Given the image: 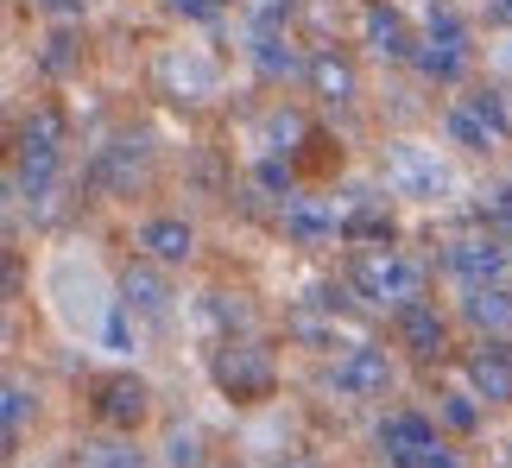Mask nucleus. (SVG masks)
<instances>
[{
	"label": "nucleus",
	"instance_id": "nucleus-1",
	"mask_svg": "<svg viewBox=\"0 0 512 468\" xmlns=\"http://www.w3.org/2000/svg\"><path fill=\"white\" fill-rule=\"evenodd\" d=\"M45 304L57 310V323H64L70 336H102V323H108L102 279H95V266L76 247H64V253L45 260Z\"/></svg>",
	"mask_w": 512,
	"mask_h": 468
},
{
	"label": "nucleus",
	"instance_id": "nucleus-2",
	"mask_svg": "<svg viewBox=\"0 0 512 468\" xmlns=\"http://www.w3.org/2000/svg\"><path fill=\"white\" fill-rule=\"evenodd\" d=\"M354 279H361V291L380 298V304H411L418 285H424V272L411 260H399V253H367V260L354 266Z\"/></svg>",
	"mask_w": 512,
	"mask_h": 468
},
{
	"label": "nucleus",
	"instance_id": "nucleus-3",
	"mask_svg": "<svg viewBox=\"0 0 512 468\" xmlns=\"http://www.w3.org/2000/svg\"><path fill=\"white\" fill-rule=\"evenodd\" d=\"M392 184H399V197H437V190H449V165L430 159L424 146H392Z\"/></svg>",
	"mask_w": 512,
	"mask_h": 468
},
{
	"label": "nucleus",
	"instance_id": "nucleus-4",
	"mask_svg": "<svg viewBox=\"0 0 512 468\" xmlns=\"http://www.w3.org/2000/svg\"><path fill=\"white\" fill-rule=\"evenodd\" d=\"M215 380L228 386V393H266L272 386V367L260 348H228L222 361H215Z\"/></svg>",
	"mask_w": 512,
	"mask_h": 468
},
{
	"label": "nucleus",
	"instance_id": "nucleus-5",
	"mask_svg": "<svg viewBox=\"0 0 512 468\" xmlns=\"http://www.w3.org/2000/svg\"><path fill=\"white\" fill-rule=\"evenodd\" d=\"M336 386L342 393H380L386 386V355L380 348H348V361L336 367Z\"/></svg>",
	"mask_w": 512,
	"mask_h": 468
},
{
	"label": "nucleus",
	"instance_id": "nucleus-6",
	"mask_svg": "<svg viewBox=\"0 0 512 468\" xmlns=\"http://www.w3.org/2000/svg\"><path fill=\"white\" fill-rule=\"evenodd\" d=\"M165 76H171V89H184V95H215V64L203 51H171Z\"/></svg>",
	"mask_w": 512,
	"mask_h": 468
},
{
	"label": "nucleus",
	"instance_id": "nucleus-7",
	"mask_svg": "<svg viewBox=\"0 0 512 468\" xmlns=\"http://www.w3.org/2000/svg\"><path fill=\"white\" fill-rule=\"evenodd\" d=\"M468 374H475L481 399H512V348H481Z\"/></svg>",
	"mask_w": 512,
	"mask_h": 468
},
{
	"label": "nucleus",
	"instance_id": "nucleus-8",
	"mask_svg": "<svg viewBox=\"0 0 512 468\" xmlns=\"http://www.w3.org/2000/svg\"><path fill=\"white\" fill-rule=\"evenodd\" d=\"M449 266H456L462 279L481 291V285H487V279H494V272L506 266V253H500V247H487V241H462L456 253H449Z\"/></svg>",
	"mask_w": 512,
	"mask_h": 468
},
{
	"label": "nucleus",
	"instance_id": "nucleus-9",
	"mask_svg": "<svg viewBox=\"0 0 512 468\" xmlns=\"http://www.w3.org/2000/svg\"><path fill=\"white\" fill-rule=\"evenodd\" d=\"M399 329H405V342L418 348V355H437L443 348V323H437V310H424V304H405Z\"/></svg>",
	"mask_w": 512,
	"mask_h": 468
},
{
	"label": "nucleus",
	"instance_id": "nucleus-10",
	"mask_svg": "<svg viewBox=\"0 0 512 468\" xmlns=\"http://www.w3.org/2000/svg\"><path fill=\"white\" fill-rule=\"evenodd\" d=\"M140 241L159 253V260H184V253H190V228H184V222H171V216H159V222H146V228H140Z\"/></svg>",
	"mask_w": 512,
	"mask_h": 468
},
{
	"label": "nucleus",
	"instance_id": "nucleus-11",
	"mask_svg": "<svg viewBox=\"0 0 512 468\" xmlns=\"http://www.w3.org/2000/svg\"><path fill=\"white\" fill-rule=\"evenodd\" d=\"M468 317L475 323H487V329H512V291H475V298H468Z\"/></svg>",
	"mask_w": 512,
	"mask_h": 468
},
{
	"label": "nucleus",
	"instance_id": "nucleus-12",
	"mask_svg": "<svg viewBox=\"0 0 512 468\" xmlns=\"http://www.w3.org/2000/svg\"><path fill=\"white\" fill-rule=\"evenodd\" d=\"M127 310H140V317H165V285L152 279V272H127Z\"/></svg>",
	"mask_w": 512,
	"mask_h": 468
},
{
	"label": "nucleus",
	"instance_id": "nucleus-13",
	"mask_svg": "<svg viewBox=\"0 0 512 468\" xmlns=\"http://www.w3.org/2000/svg\"><path fill=\"white\" fill-rule=\"evenodd\" d=\"M102 412L127 424V418H140V412H146V393H140V386H133V380H114L108 393H102Z\"/></svg>",
	"mask_w": 512,
	"mask_h": 468
},
{
	"label": "nucleus",
	"instance_id": "nucleus-14",
	"mask_svg": "<svg viewBox=\"0 0 512 468\" xmlns=\"http://www.w3.org/2000/svg\"><path fill=\"white\" fill-rule=\"evenodd\" d=\"M285 228L298 234V241H323V234H336V216H323V209H310V203H298L285 216Z\"/></svg>",
	"mask_w": 512,
	"mask_h": 468
},
{
	"label": "nucleus",
	"instance_id": "nucleus-15",
	"mask_svg": "<svg viewBox=\"0 0 512 468\" xmlns=\"http://www.w3.org/2000/svg\"><path fill=\"white\" fill-rule=\"evenodd\" d=\"M317 89L342 102V95H354V70H348V64H336V57H317Z\"/></svg>",
	"mask_w": 512,
	"mask_h": 468
},
{
	"label": "nucleus",
	"instance_id": "nucleus-16",
	"mask_svg": "<svg viewBox=\"0 0 512 468\" xmlns=\"http://www.w3.org/2000/svg\"><path fill=\"white\" fill-rule=\"evenodd\" d=\"M367 38L380 51H405V26H399V13H373L367 19Z\"/></svg>",
	"mask_w": 512,
	"mask_h": 468
},
{
	"label": "nucleus",
	"instance_id": "nucleus-17",
	"mask_svg": "<svg viewBox=\"0 0 512 468\" xmlns=\"http://www.w3.org/2000/svg\"><path fill=\"white\" fill-rule=\"evenodd\" d=\"M89 468H140V456L133 450H121V443H89V456H83Z\"/></svg>",
	"mask_w": 512,
	"mask_h": 468
},
{
	"label": "nucleus",
	"instance_id": "nucleus-18",
	"mask_svg": "<svg viewBox=\"0 0 512 468\" xmlns=\"http://www.w3.org/2000/svg\"><path fill=\"white\" fill-rule=\"evenodd\" d=\"M449 133H456V140H462V146H487V121H481V114H475V108H462V114H456V121H449Z\"/></svg>",
	"mask_w": 512,
	"mask_h": 468
},
{
	"label": "nucleus",
	"instance_id": "nucleus-19",
	"mask_svg": "<svg viewBox=\"0 0 512 468\" xmlns=\"http://www.w3.org/2000/svg\"><path fill=\"white\" fill-rule=\"evenodd\" d=\"M203 456H196V437H171L165 443V468H196Z\"/></svg>",
	"mask_w": 512,
	"mask_h": 468
},
{
	"label": "nucleus",
	"instance_id": "nucleus-20",
	"mask_svg": "<svg viewBox=\"0 0 512 468\" xmlns=\"http://www.w3.org/2000/svg\"><path fill=\"white\" fill-rule=\"evenodd\" d=\"M424 70H430V76H456V70H462V51H456V45L424 51Z\"/></svg>",
	"mask_w": 512,
	"mask_h": 468
},
{
	"label": "nucleus",
	"instance_id": "nucleus-21",
	"mask_svg": "<svg viewBox=\"0 0 512 468\" xmlns=\"http://www.w3.org/2000/svg\"><path fill=\"white\" fill-rule=\"evenodd\" d=\"M26 424V386H7V431Z\"/></svg>",
	"mask_w": 512,
	"mask_h": 468
},
{
	"label": "nucleus",
	"instance_id": "nucleus-22",
	"mask_svg": "<svg viewBox=\"0 0 512 468\" xmlns=\"http://www.w3.org/2000/svg\"><path fill=\"white\" fill-rule=\"evenodd\" d=\"M443 418L456 424V431H468V424H475V405H468V399H449V405H443Z\"/></svg>",
	"mask_w": 512,
	"mask_h": 468
},
{
	"label": "nucleus",
	"instance_id": "nucleus-23",
	"mask_svg": "<svg viewBox=\"0 0 512 468\" xmlns=\"http://www.w3.org/2000/svg\"><path fill=\"white\" fill-rule=\"evenodd\" d=\"M45 70H70V38H51V51H45Z\"/></svg>",
	"mask_w": 512,
	"mask_h": 468
},
{
	"label": "nucleus",
	"instance_id": "nucleus-24",
	"mask_svg": "<svg viewBox=\"0 0 512 468\" xmlns=\"http://www.w3.org/2000/svg\"><path fill=\"white\" fill-rule=\"evenodd\" d=\"M177 13H209V0H171Z\"/></svg>",
	"mask_w": 512,
	"mask_h": 468
},
{
	"label": "nucleus",
	"instance_id": "nucleus-25",
	"mask_svg": "<svg viewBox=\"0 0 512 468\" xmlns=\"http://www.w3.org/2000/svg\"><path fill=\"white\" fill-rule=\"evenodd\" d=\"M500 209H506V216H512V184H506V190H500Z\"/></svg>",
	"mask_w": 512,
	"mask_h": 468
},
{
	"label": "nucleus",
	"instance_id": "nucleus-26",
	"mask_svg": "<svg viewBox=\"0 0 512 468\" xmlns=\"http://www.w3.org/2000/svg\"><path fill=\"white\" fill-rule=\"evenodd\" d=\"M430 468H456V462H443V456H437V462H430Z\"/></svg>",
	"mask_w": 512,
	"mask_h": 468
},
{
	"label": "nucleus",
	"instance_id": "nucleus-27",
	"mask_svg": "<svg viewBox=\"0 0 512 468\" xmlns=\"http://www.w3.org/2000/svg\"><path fill=\"white\" fill-rule=\"evenodd\" d=\"M279 468H310V462H279Z\"/></svg>",
	"mask_w": 512,
	"mask_h": 468
},
{
	"label": "nucleus",
	"instance_id": "nucleus-28",
	"mask_svg": "<svg viewBox=\"0 0 512 468\" xmlns=\"http://www.w3.org/2000/svg\"><path fill=\"white\" fill-rule=\"evenodd\" d=\"M506 13H512V0H506Z\"/></svg>",
	"mask_w": 512,
	"mask_h": 468
}]
</instances>
